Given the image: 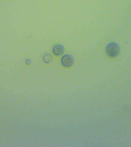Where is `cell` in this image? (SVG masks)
<instances>
[{
  "label": "cell",
  "mask_w": 131,
  "mask_h": 147,
  "mask_svg": "<svg viewBox=\"0 0 131 147\" xmlns=\"http://www.w3.org/2000/svg\"><path fill=\"white\" fill-rule=\"evenodd\" d=\"M119 46L115 42H111L106 47V53L107 55L111 57H117L120 53Z\"/></svg>",
  "instance_id": "cell-1"
},
{
  "label": "cell",
  "mask_w": 131,
  "mask_h": 147,
  "mask_svg": "<svg viewBox=\"0 0 131 147\" xmlns=\"http://www.w3.org/2000/svg\"><path fill=\"white\" fill-rule=\"evenodd\" d=\"M61 63L64 67H71L74 63V58L71 55H65L61 59Z\"/></svg>",
  "instance_id": "cell-2"
},
{
  "label": "cell",
  "mask_w": 131,
  "mask_h": 147,
  "mask_svg": "<svg viewBox=\"0 0 131 147\" xmlns=\"http://www.w3.org/2000/svg\"><path fill=\"white\" fill-rule=\"evenodd\" d=\"M64 51L65 48L64 46L60 44H56L52 48V52L55 55H62V54H64Z\"/></svg>",
  "instance_id": "cell-3"
},
{
  "label": "cell",
  "mask_w": 131,
  "mask_h": 147,
  "mask_svg": "<svg viewBox=\"0 0 131 147\" xmlns=\"http://www.w3.org/2000/svg\"><path fill=\"white\" fill-rule=\"evenodd\" d=\"M53 57L52 55L50 54L47 53V54H44L43 56V60L44 62L46 63H49L51 62Z\"/></svg>",
  "instance_id": "cell-4"
},
{
  "label": "cell",
  "mask_w": 131,
  "mask_h": 147,
  "mask_svg": "<svg viewBox=\"0 0 131 147\" xmlns=\"http://www.w3.org/2000/svg\"><path fill=\"white\" fill-rule=\"evenodd\" d=\"M27 65H30L31 64V60L30 59H27L25 61Z\"/></svg>",
  "instance_id": "cell-5"
}]
</instances>
